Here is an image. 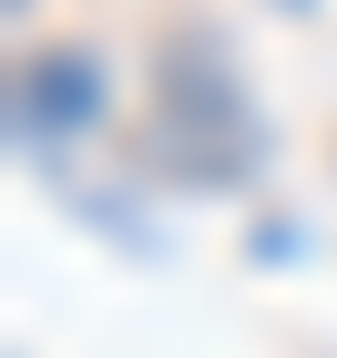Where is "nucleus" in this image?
Wrapping results in <instances>:
<instances>
[{
    "label": "nucleus",
    "mask_w": 337,
    "mask_h": 358,
    "mask_svg": "<svg viewBox=\"0 0 337 358\" xmlns=\"http://www.w3.org/2000/svg\"><path fill=\"white\" fill-rule=\"evenodd\" d=\"M10 103H21L31 134H82V123H103V62L72 52V41H41V52L21 62Z\"/></svg>",
    "instance_id": "1"
}]
</instances>
